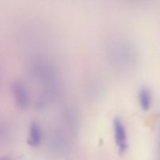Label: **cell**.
Masks as SVG:
<instances>
[{
	"mask_svg": "<svg viewBox=\"0 0 160 160\" xmlns=\"http://www.w3.org/2000/svg\"><path fill=\"white\" fill-rule=\"evenodd\" d=\"M113 131L115 142L119 148V152L123 153L128 146V134L124 123L119 117H116L113 120Z\"/></svg>",
	"mask_w": 160,
	"mask_h": 160,
	"instance_id": "cell-1",
	"label": "cell"
},
{
	"mask_svg": "<svg viewBox=\"0 0 160 160\" xmlns=\"http://www.w3.org/2000/svg\"><path fill=\"white\" fill-rule=\"evenodd\" d=\"M12 91H13L14 97H15L17 105L21 107H25L29 102L28 93L27 92L26 88L21 83L16 82L12 86Z\"/></svg>",
	"mask_w": 160,
	"mask_h": 160,
	"instance_id": "cell-2",
	"label": "cell"
},
{
	"mask_svg": "<svg viewBox=\"0 0 160 160\" xmlns=\"http://www.w3.org/2000/svg\"><path fill=\"white\" fill-rule=\"evenodd\" d=\"M42 139V128L38 123L34 122L31 124L28 134V143L31 146H38L41 143Z\"/></svg>",
	"mask_w": 160,
	"mask_h": 160,
	"instance_id": "cell-3",
	"label": "cell"
},
{
	"mask_svg": "<svg viewBox=\"0 0 160 160\" xmlns=\"http://www.w3.org/2000/svg\"><path fill=\"white\" fill-rule=\"evenodd\" d=\"M138 99L141 106L144 110H148L150 109L152 102V93L148 88L143 87L140 89L138 93Z\"/></svg>",
	"mask_w": 160,
	"mask_h": 160,
	"instance_id": "cell-4",
	"label": "cell"
}]
</instances>
